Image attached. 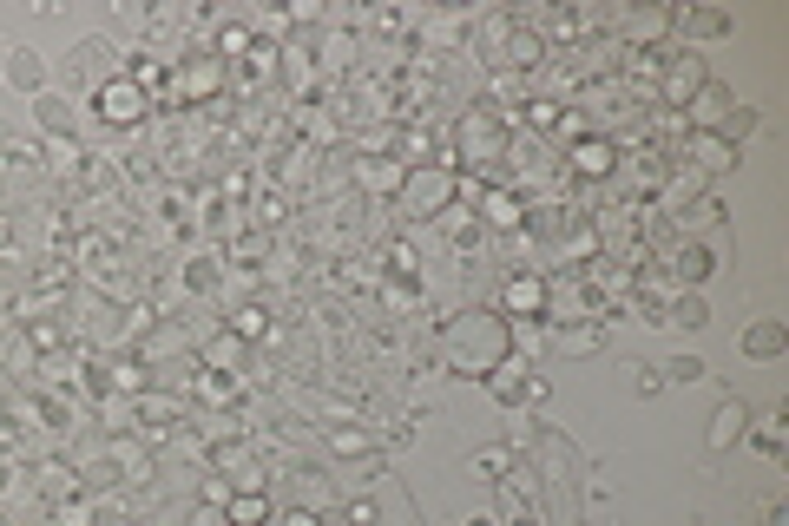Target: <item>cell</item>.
I'll use <instances>...</instances> for the list:
<instances>
[{"label": "cell", "instance_id": "obj_5", "mask_svg": "<svg viewBox=\"0 0 789 526\" xmlns=\"http://www.w3.org/2000/svg\"><path fill=\"white\" fill-rule=\"evenodd\" d=\"M711 263H717L711 243H684V251H671V270L691 276V283H697V276H711Z\"/></svg>", "mask_w": 789, "mask_h": 526}, {"label": "cell", "instance_id": "obj_7", "mask_svg": "<svg viewBox=\"0 0 789 526\" xmlns=\"http://www.w3.org/2000/svg\"><path fill=\"white\" fill-rule=\"evenodd\" d=\"M783 349V323H756L744 336V355H776Z\"/></svg>", "mask_w": 789, "mask_h": 526}, {"label": "cell", "instance_id": "obj_17", "mask_svg": "<svg viewBox=\"0 0 789 526\" xmlns=\"http://www.w3.org/2000/svg\"><path fill=\"white\" fill-rule=\"evenodd\" d=\"M467 526H494V520H467Z\"/></svg>", "mask_w": 789, "mask_h": 526}, {"label": "cell", "instance_id": "obj_18", "mask_svg": "<svg viewBox=\"0 0 789 526\" xmlns=\"http://www.w3.org/2000/svg\"><path fill=\"white\" fill-rule=\"evenodd\" d=\"M514 526H533V520H514Z\"/></svg>", "mask_w": 789, "mask_h": 526}, {"label": "cell", "instance_id": "obj_16", "mask_svg": "<svg viewBox=\"0 0 789 526\" xmlns=\"http://www.w3.org/2000/svg\"><path fill=\"white\" fill-rule=\"evenodd\" d=\"M0 145H7V119H0Z\"/></svg>", "mask_w": 789, "mask_h": 526}, {"label": "cell", "instance_id": "obj_15", "mask_svg": "<svg viewBox=\"0 0 789 526\" xmlns=\"http://www.w3.org/2000/svg\"><path fill=\"white\" fill-rule=\"evenodd\" d=\"M0 79H7V53H0Z\"/></svg>", "mask_w": 789, "mask_h": 526}, {"label": "cell", "instance_id": "obj_8", "mask_svg": "<svg viewBox=\"0 0 789 526\" xmlns=\"http://www.w3.org/2000/svg\"><path fill=\"white\" fill-rule=\"evenodd\" d=\"M697 79H704V66H697V60H684L678 73H671V86H664V93H671V99H684V93L697 86Z\"/></svg>", "mask_w": 789, "mask_h": 526}, {"label": "cell", "instance_id": "obj_14", "mask_svg": "<svg viewBox=\"0 0 789 526\" xmlns=\"http://www.w3.org/2000/svg\"><path fill=\"white\" fill-rule=\"evenodd\" d=\"M559 342H566V349H599V329H566Z\"/></svg>", "mask_w": 789, "mask_h": 526}, {"label": "cell", "instance_id": "obj_9", "mask_svg": "<svg viewBox=\"0 0 789 526\" xmlns=\"http://www.w3.org/2000/svg\"><path fill=\"white\" fill-rule=\"evenodd\" d=\"M573 164H579V172H592V178H599V172H612V152H605V145H585V152H579Z\"/></svg>", "mask_w": 789, "mask_h": 526}, {"label": "cell", "instance_id": "obj_6", "mask_svg": "<svg viewBox=\"0 0 789 526\" xmlns=\"http://www.w3.org/2000/svg\"><path fill=\"white\" fill-rule=\"evenodd\" d=\"M34 119H40L46 132H73V105L53 99V93H40V99H34Z\"/></svg>", "mask_w": 789, "mask_h": 526}, {"label": "cell", "instance_id": "obj_12", "mask_svg": "<svg viewBox=\"0 0 789 526\" xmlns=\"http://www.w3.org/2000/svg\"><path fill=\"white\" fill-rule=\"evenodd\" d=\"M678 26H691V34H724L717 14H678Z\"/></svg>", "mask_w": 789, "mask_h": 526}, {"label": "cell", "instance_id": "obj_13", "mask_svg": "<svg viewBox=\"0 0 789 526\" xmlns=\"http://www.w3.org/2000/svg\"><path fill=\"white\" fill-rule=\"evenodd\" d=\"M664 369H671V382H697V375H704L697 355H678V362H664Z\"/></svg>", "mask_w": 789, "mask_h": 526}, {"label": "cell", "instance_id": "obj_2", "mask_svg": "<svg viewBox=\"0 0 789 526\" xmlns=\"http://www.w3.org/2000/svg\"><path fill=\"white\" fill-rule=\"evenodd\" d=\"M658 323H671V329H704V323H711V310H704V296H697V290H678V296L664 303V316H658Z\"/></svg>", "mask_w": 789, "mask_h": 526}, {"label": "cell", "instance_id": "obj_3", "mask_svg": "<svg viewBox=\"0 0 789 526\" xmlns=\"http://www.w3.org/2000/svg\"><path fill=\"white\" fill-rule=\"evenodd\" d=\"M7 79L14 86H26V93H40V79H46V60L34 46H7Z\"/></svg>", "mask_w": 789, "mask_h": 526}, {"label": "cell", "instance_id": "obj_1", "mask_svg": "<svg viewBox=\"0 0 789 526\" xmlns=\"http://www.w3.org/2000/svg\"><path fill=\"white\" fill-rule=\"evenodd\" d=\"M744 428H750V408H744V402H724V408L711 414V448L724 454L730 441H744Z\"/></svg>", "mask_w": 789, "mask_h": 526}, {"label": "cell", "instance_id": "obj_4", "mask_svg": "<svg viewBox=\"0 0 789 526\" xmlns=\"http://www.w3.org/2000/svg\"><path fill=\"white\" fill-rule=\"evenodd\" d=\"M99 113H105V119H119V125H132L138 113H145V99H138L132 86H112V93L99 86Z\"/></svg>", "mask_w": 789, "mask_h": 526}, {"label": "cell", "instance_id": "obj_11", "mask_svg": "<svg viewBox=\"0 0 789 526\" xmlns=\"http://www.w3.org/2000/svg\"><path fill=\"white\" fill-rule=\"evenodd\" d=\"M697 152H704V164H711V172H724V164H730V145H724V138H704Z\"/></svg>", "mask_w": 789, "mask_h": 526}, {"label": "cell", "instance_id": "obj_10", "mask_svg": "<svg viewBox=\"0 0 789 526\" xmlns=\"http://www.w3.org/2000/svg\"><path fill=\"white\" fill-rule=\"evenodd\" d=\"M506 303H514V310H540V283H514Z\"/></svg>", "mask_w": 789, "mask_h": 526}]
</instances>
